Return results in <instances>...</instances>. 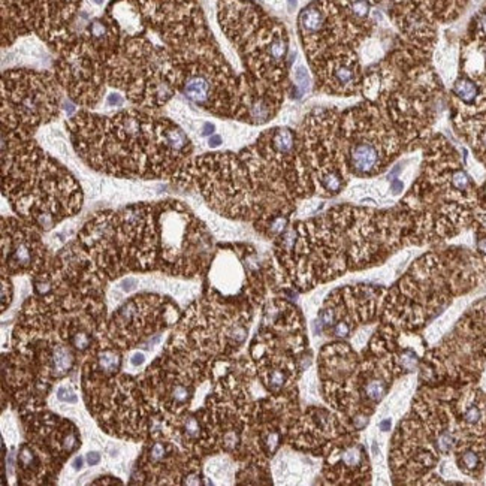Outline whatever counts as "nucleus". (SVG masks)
<instances>
[{
	"mask_svg": "<svg viewBox=\"0 0 486 486\" xmlns=\"http://www.w3.org/2000/svg\"><path fill=\"white\" fill-rule=\"evenodd\" d=\"M26 139L8 132L3 190L26 223L50 231L81 208V189L66 169Z\"/></svg>",
	"mask_w": 486,
	"mask_h": 486,
	"instance_id": "f03ea898",
	"label": "nucleus"
},
{
	"mask_svg": "<svg viewBox=\"0 0 486 486\" xmlns=\"http://www.w3.org/2000/svg\"><path fill=\"white\" fill-rule=\"evenodd\" d=\"M178 307L169 298L142 293L130 298L106 325V340L119 349L130 350L144 341L159 338V334L177 322Z\"/></svg>",
	"mask_w": 486,
	"mask_h": 486,
	"instance_id": "39448f33",
	"label": "nucleus"
},
{
	"mask_svg": "<svg viewBox=\"0 0 486 486\" xmlns=\"http://www.w3.org/2000/svg\"><path fill=\"white\" fill-rule=\"evenodd\" d=\"M296 8V0H289V11L292 12Z\"/></svg>",
	"mask_w": 486,
	"mask_h": 486,
	"instance_id": "393cba45",
	"label": "nucleus"
},
{
	"mask_svg": "<svg viewBox=\"0 0 486 486\" xmlns=\"http://www.w3.org/2000/svg\"><path fill=\"white\" fill-rule=\"evenodd\" d=\"M106 103L111 105V106H120V105L124 103V97H123L119 91H112V93L108 94V97H106Z\"/></svg>",
	"mask_w": 486,
	"mask_h": 486,
	"instance_id": "2eb2a0df",
	"label": "nucleus"
},
{
	"mask_svg": "<svg viewBox=\"0 0 486 486\" xmlns=\"http://www.w3.org/2000/svg\"><path fill=\"white\" fill-rule=\"evenodd\" d=\"M78 243L106 278L145 271L190 278L205 270L211 257L205 226L175 201L97 214Z\"/></svg>",
	"mask_w": 486,
	"mask_h": 486,
	"instance_id": "f257e3e1",
	"label": "nucleus"
},
{
	"mask_svg": "<svg viewBox=\"0 0 486 486\" xmlns=\"http://www.w3.org/2000/svg\"><path fill=\"white\" fill-rule=\"evenodd\" d=\"M91 2H93L94 5L100 6V5H103V2H105V0H91Z\"/></svg>",
	"mask_w": 486,
	"mask_h": 486,
	"instance_id": "a878e982",
	"label": "nucleus"
},
{
	"mask_svg": "<svg viewBox=\"0 0 486 486\" xmlns=\"http://www.w3.org/2000/svg\"><path fill=\"white\" fill-rule=\"evenodd\" d=\"M349 8L358 18H365L369 14V3L366 0H349Z\"/></svg>",
	"mask_w": 486,
	"mask_h": 486,
	"instance_id": "ddd939ff",
	"label": "nucleus"
},
{
	"mask_svg": "<svg viewBox=\"0 0 486 486\" xmlns=\"http://www.w3.org/2000/svg\"><path fill=\"white\" fill-rule=\"evenodd\" d=\"M81 383L89 411L108 434L145 440L156 419L138 379L127 374H102L83 365Z\"/></svg>",
	"mask_w": 486,
	"mask_h": 486,
	"instance_id": "7ed1b4c3",
	"label": "nucleus"
},
{
	"mask_svg": "<svg viewBox=\"0 0 486 486\" xmlns=\"http://www.w3.org/2000/svg\"><path fill=\"white\" fill-rule=\"evenodd\" d=\"M2 275L6 277L36 275L51 262L34 226L14 218H2Z\"/></svg>",
	"mask_w": 486,
	"mask_h": 486,
	"instance_id": "0eeeda50",
	"label": "nucleus"
},
{
	"mask_svg": "<svg viewBox=\"0 0 486 486\" xmlns=\"http://www.w3.org/2000/svg\"><path fill=\"white\" fill-rule=\"evenodd\" d=\"M476 245H477V250L482 256L486 257V231H483L479 237H477V241H476Z\"/></svg>",
	"mask_w": 486,
	"mask_h": 486,
	"instance_id": "dca6fc26",
	"label": "nucleus"
},
{
	"mask_svg": "<svg viewBox=\"0 0 486 486\" xmlns=\"http://www.w3.org/2000/svg\"><path fill=\"white\" fill-rule=\"evenodd\" d=\"M323 458V474L329 483L362 485L369 480L371 468L366 452L353 434L340 440Z\"/></svg>",
	"mask_w": 486,
	"mask_h": 486,
	"instance_id": "6e6552de",
	"label": "nucleus"
},
{
	"mask_svg": "<svg viewBox=\"0 0 486 486\" xmlns=\"http://www.w3.org/2000/svg\"><path fill=\"white\" fill-rule=\"evenodd\" d=\"M87 464L90 465V467H94V465H97L99 462H100V454L99 452H90V454H87Z\"/></svg>",
	"mask_w": 486,
	"mask_h": 486,
	"instance_id": "f3484780",
	"label": "nucleus"
},
{
	"mask_svg": "<svg viewBox=\"0 0 486 486\" xmlns=\"http://www.w3.org/2000/svg\"><path fill=\"white\" fill-rule=\"evenodd\" d=\"M83 464H84V459L81 456H77V458H75V461H73V468L75 470H81L83 468Z\"/></svg>",
	"mask_w": 486,
	"mask_h": 486,
	"instance_id": "5701e85b",
	"label": "nucleus"
},
{
	"mask_svg": "<svg viewBox=\"0 0 486 486\" xmlns=\"http://www.w3.org/2000/svg\"><path fill=\"white\" fill-rule=\"evenodd\" d=\"M57 398L60 401H66V402H77V395H75V392L72 391V388L69 386H61L59 388L57 391Z\"/></svg>",
	"mask_w": 486,
	"mask_h": 486,
	"instance_id": "4468645a",
	"label": "nucleus"
},
{
	"mask_svg": "<svg viewBox=\"0 0 486 486\" xmlns=\"http://www.w3.org/2000/svg\"><path fill=\"white\" fill-rule=\"evenodd\" d=\"M144 362H145V355L141 353V352H136V353L130 358V364H132L133 366H139V365H142Z\"/></svg>",
	"mask_w": 486,
	"mask_h": 486,
	"instance_id": "a211bd4d",
	"label": "nucleus"
},
{
	"mask_svg": "<svg viewBox=\"0 0 486 486\" xmlns=\"http://www.w3.org/2000/svg\"><path fill=\"white\" fill-rule=\"evenodd\" d=\"M310 87V75L307 67L296 66L295 69V87H292V97L299 99Z\"/></svg>",
	"mask_w": 486,
	"mask_h": 486,
	"instance_id": "9b49d317",
	"label": "nucleus"
},
{
	"mask_svg": "<svg viewBox=\"0 0 486 486\" xmlns=\"http://www.w3.org/2000/svg\"><path fill=\"white\" fill-rule=\"evenodd\" d=\"M23 422L27 441L42 455L56 477L64 461L81 446L77 426L41 408L24 410Z\"/></svg>",
	"mask_w": 486,
	"mask_h": 486,
	"instance_id": "423d86ee",
	"label": "nucleus"
},
{
	"mask_svg": "<svg viewBox=\"0 0 486 486\" xmlns=\"http://www.w3.org/2000/svg\"><path fill=\"white\" fill-rule=\"evenodd\" d=\"M108 30H109L108 26L102 20H94L89 26V33H90V36L93 37L94 41H103V39H106L108 34H109Z\"/></svg>",
	"mask_w": 486,
	"mask_h": 486,
	"instance_id": "f8f14e48",
	"label": "nucleus"
},
{
	"mask_svg": "<svg viewBox=\"0 0 486 486\" xmlns=\"http://www.w3.org/2000/svg\"><path fill=\"white\" fill-rule=\"evenodd\" d=\"M299 27H301V31L305 37H311L322 33L326 27L325 11L317 3L307 6L299 15Z\"/></svg>",
	"mask_w": 486,
	"mask_h": 486,
	"instance_id": "9d476101",
	"label": "nucleus"
},
{
	"mask_svg": "<svg viewBox=\"0 0 486 486\" xmlns=\"http://www.w3.org/2000/svg\"><path fill=\"white\" fill-rule=\"evenodd\" d=\"M214 130H215L214 124H211V123H204V126L201 127V136H210Z\"/></svg>",
	"mask_w": 486,
	"mask_h": 486,
	"instance_id": "6ab92c4d",
	"label": "nucleus"
},
{
	"mask_svg": "<svg viewBox=\"0 0 486 486\" xmlns=\"http://www.w3.org/2000/svg\"><path fill=\"white\" fill-rule=\"evenodd\" d=\"M482 90H483L482 84L477 83L476 80H473L470 77H461L454 84L452 91H454V96L458 103H461L464 106H476L486 96V91H482Z\"/></svg>",
	"mask_w": 486,
	"mask_h": 486,
	"instance_id": "1a4fd4ad",
	"label": "nucleus"
},
{
	"mask_svg": "<svg viewBox=\"0 0 486 486\" xmlns=\"http://www.w3.org/2000/svg\"><path fill=\"white\" fill-rule=\"evenodd\" d=\"M380 429H382V431H389V429H391V421H389V419L383 421V422L380 424Z\"/></svg>",
	"mask_w": 486,
	"mask_h": 486,
	"instance_id": "b1692460",
	"label": "nucleus"
},
{
	"mask_svg": "<svg viewBox=\"0 0 486 486\" xmlns=\"http://www.w3.org/2000/svg\"><path fill=\"white\" fill-rule=\"evenodd\" d=\"M135 284H136V281H135L133 278H127V280H124V281L122 283V286H123L124 290H132V289H133L132 286H135Z\"/></svg>",
	"mask_w": 486,
	"mask_h": 486,
	"instance_id": "4be33fe9",
	"label": "nucleus"
},
{
	"mask_svg": "<svg viewBox=\"0 0 486 486\" xmlns=\"http://www.w3.org/2000/svg\"><path fill=\"white\" fill-rule=\"evenodd\" d=\"M402 185L404 184L399 180H394L392 181V192H394V195H398V193L402 192Z\"/></svg>",
	"mask_w": 486,
	"mask_h": 486,
	"instance_id": "412c9836",
	"label": "nucleus"
},
{
	"mask_svg": "<svg viewBox=\"0 0 486 486\" xmlns=\"http://www.w3.org/2000/svg\"><path fill=\"white\" fill-rule=\"evenodd\" d=\"M221 142H223V139H221V136H218V135L210 136V139H208V145H210L211 148H217Z\"/></svg>",
	"mask_w": 486,
	"mask_h": 486,
	"instance_id": "aec40b11",
	"label": "nucleus"
},
{
	"mask_svg": "<svg viewBox=\"0 0 486 486\" xmlns=\"http://www.w3.org/2000/svg\"><path fill=\"white\" fill-rule=\"evenodd\" d=\"M59 91L41 73L9 72L3 77V127L26 136L30 129L57 117Z\"/></svg>",
	"mask_w": 486,
	"mask_h": 486,
	"instance_id": "20e7f679",
	"label": "nucleus"
}]
</instances>
